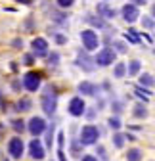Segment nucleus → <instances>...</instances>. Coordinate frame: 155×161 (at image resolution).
Returning <instances> with one entry per match:
<instances>
[{
	"label": "nucleus",
	"instance_id": "nucleus-2",
	"mask_svg": "<svg viewBox=\"0 0 155 161\" xmlns=\"http://www.w3.org/2000/svg\"><path fill=\"white\" fill-rule=\"evenodd\" d=\"M40 73H36V71H27L23 75V88L29 90V92H36L38 88H40Z\"/></svg>",
	"mask_w": 155,
	"mask_h": 161
},
{
	"label": "nucleus",
	"instance_id": "nucleus-30",
	"mask_svg": "<svg viewBox=\"0 0 155 161\" xmlns=\"http://www.w3.org/2000/svg\"><path fill=\"white\" fill-rule=\"evenodd\" d=\"M56 2H57L60 8H71L75 4V0H56Z\"/></svg>",
	"mask_w": 155,
	"mask_h": 161
},
{
	"label": "nucleus",
	"instance_id": "nucleus-13",
	"mask_svg": "<svg viewBox=\"0 0 155 161\" xmlns=\"http://www.w3.org/2000/svg\"><path fill=\"white\" fill-rule=\"evenodd\" d=\"M96 14H98L100 17H104V19H113L115 15H117V12H115L111 6H107L105 2H100L98 6H96Z\"/></svg>",
	"mask_w": 155,
	"mask_h": 161
},
{
	"label": "nucleus",
	"instance_id": "nucleus-42",
	"mask_svg": "<svg viewBox=\"0 0 155 161\" xmlns=\"http://www.w3.org/2000/svg\"><path fill=\"white\" fill-rule=\"evenodd\" d=\"M2 161H8V159H6V155H2Z\"/></svg>",
	"mask_w": 155,
	"mask_h": 161
},
{
	"label": "nucleus",
	"instance_id": "nucleus-22",
	"mask_svg": "<svg viewBox=\"0 0 155 161\" xmlns=\"http://www.w3.org/2000/svg\"><path fill=\"white\" fill-rule=\"evenodd\" d=\"M125 73H126V65H125V64H117V65H115V69H113V75L117 77V79L125 77Z\"/></svg>",
	"mask_w": 155,
	"mask_h": 161
},
{
	"label": "nucleus",
	"instance_id": "nucleus-19",
	"mask_svg": "<svg viewBox=\"0 0 155 161\" xmlns=\"http://www.w3.org/2000/svg\"><path fill=\"white\" fill-rule=\"evenodd\" d=\"M140 67H142V64L138 62V59H132V62L128 64V75H138Z\"/></svg>",
	"mask_w": 155,
	"mask_h": 161
},
{
	"label": "nucleus",
	"instance_id": "nucleus-33",
	"mask_svg": "<svg viewBox=\"0 0 155 161\" xmlns=\"http://www.w3.org/2000/svg\"><path fill=\"white\" fill-rule=\"evenodd\" d=\"M23 64H25V65H31V64H33V56H31V54H25Z\"/></svg>",
	"mask_w": 155,
	"mask_h": 161
},
{
	"label": "nucleus",
	"instance_id": "nucleus-36",
	"mask_svg": "<svg viewBox=\"0 0 155 161\" xmlns=\"http://www.w3.org/2000/svg\"><path fill=\"white\" fill-rule=\"evenodd\" d=\"M13 46H15V48H23V40L15 38V40H13Z\"/></svg>",
	"mask_w": 155,
	"mask_h": 161
},
{
	"label": "nucleus",
	"instance_id": "nucleus-8",
	"mask_svg": "<svg viewBox=\"0 0 155 161\" xmlns=\"http://www.w3.org/2000/svg\"><path fill=\"white\" fill-rule=\"evenodd\" d=\"M67 111H69V115H73V117H83V115L86 113L84 100H83V98H79V96L71 98V102H69V108H67Z\"/></svg>",
	"mask_w": 155,
	"mask_h": 161
},
{
	"label": "nucleus",
	"instance_id": "nucleus-16",
	"mask_svg": "<svg viewBox=\"0 0 155 161\" xmlns=\"http://www.w3.org/2000/svg\"><path fill=\"white\" fill-rule=\"evenodd\" d=\"M86 21L90 23V25H94V27H98V29H104L105 27V21L102 17H94V15H86Z\"/></svg>",
	"mask_w": 155,
	"mask_h": 161
},
{
	"label": "nucleus",
	"instance_id": "nucleus-10",
	"mask_svg": "<svg viewBox=\"0 0 155 161\" xmlns=\"http://www.w3.org/2000/svg\"><path fill=\"white\" fill-rule=\"evenodd\" d=\"M31 48H33L35 56H38V58H44V56H48V42H46V38H42V36H36V38H33Z\"/></svg>",
	"mask_w": 155,
	"mask_h": 161
},
{
	"label": "nucleus",
	"instance_id": "nucleus-4",
	"mask_svg": "<svg viewBox=\"0 0 155 161\" xmlns=\"http://www.w3.org/2000/svg\"><path fill=\"white\" fill-rule=\"evenodd\" d=\"M81 40H83V46L90 52V50H96L98 48V44H100V38H98V35H96V31H92V29H84L83 33H81Z\"/></svg>",
	"mask_w": 155,
	"mask_h": 161
},
{
	"label": "nucleus",
	"instance_id": "nucleus-14",
	"mask_svg": "<svg viewBox=\"0 0 155 161\" xmlns=\"http://www.w3.org/2000/svg\"><path fill=\"white\" fill-rule=\"evenodd\" d=\"M79 92L83 96H94L96 92H98V86L92 85V83H88V80H83V83L79 85Z\"/></svg>",
	"mask_w": 155,
	"mask_h": 161
},
{
	"label": "nucleus",
	"instance_id": "nucleus-27",
	"mask_svg": "<svg viewBox=\"0 0 155 161\" xmlns=\"http://www.w3.org/2000/svg\"><path fill=\"white\" fill-rule=\"evenodd\" d=\"M48 129V127H46ZM52 144H54V125L48 129V132H46V146L48 148H52Z\"/></svg>",
	"mask_w": 155,
	"mask_h": 161
},
{
	"label": "nucleus",
	"instance_id": "nucleus-15",
	"mask_svg": "<svg viewBox=\"0 0 155 161\" xmlns=\"http://www.w3.org/2000/svg\"><path fill=\"white\" fill-rule=\"evenodd\" d=\"M126 161H142V152L138 148H132L126 152Z\"/></svg>",
	"mask_w": 155,
	"mask_h": 161
},
{
	"label": "nucleus",
	"instance_id": "nucleus-21",
	"mask_svg": "<svg viewBox=\"0 0 155 161\" xmlns=\"http://www.w3.org/2000/svg\"><path fill=\"white\" fill-rule=\"evenodd\" d=\"M17 109H19V111H29V109H31V100H29V98H21V100L17 102Z\"/></svg>",
	"mask_w": 155,
	"mask_h": 161
},
{
	"label": "nucleus",
	"instance_id": "nucleus-23",
	"mask_svg": "<svg viewBox=\"0 0 155 161\" xmlns=\"http://www.w3.org/2000/svg\"><path fill=\"white\" fill-rule=\"evenodd\" d=\"M140 85H142V86H151V85H153V77H151L149 73L140 75Z\"/></svg>",
	"mask_w": 155,
	"mask_h": 161
},
{
	"label": "nucleus",
	"instance_id": "nucleus-34",
	"mask_svg": "<svg viewBox=\"0 0 155 161\" xmlns=\"http://www.w3.org/2000/svg\"><path fill=\"white\" fill-rule=\"evenodd\" d=\"M115 48H117L119 52H126V46H125L123 42H115Z\"/></svg>",
	"mask_w": 155,
	"mask_h": 161
},
{
	"label": "nucleus",
	"instance_id": "nucleus-18",
	"mask_svg": "<svg viewBox=\"0 0 155 161\" xmlns=\"http://www.w3.org/2000/svg\"><path fill=\"white\" fill-rule=\"evenodd\" d=\"M12 129H13L15 132H19V134H23V130H27V125L23 123L21 119H13V121H12Z\"/></svg>",
	"mask_w": 155,
	"mask_h": 161
},
{
	"label": "nucleus",
	"instance_id": "nucleus-12",
	"mask_svg": "<svg viewBox=\"0 0 155 161\" xmlns=\"http://www.w3.org/2000/svg\"><path fill=\"white\" fill-rule=\"evenodd\" d=\"M77 65L81 69H84L86 73H92L94 71V59H90V56L86 52H79V56H77Z\"/></svg>",
	"mask_w": 155,
	"mask_h": 161
},
{
	"label": "nucleus",
	"instance_id": "nucleus-20",
	"mask_svg": "<svg viewBox=\"0 0 155 161\" xmlns=\"http://www.w3.org/2000/svg\"><path fill=\"white\" fill-rule=\"evenodd\" d=\"M125 140H126V134H121V132L113 134V144H115V148H123L125 146Z\"/></svg>",
	"mask_w": 155,
	"mask_h": 161
},
{
	"label": "nucleus",
	"instance_id": "nucleus-1",
	"mask_svg": "<svg viewBox=\"0 0 155 161\" xmlns=\"http://www.w3.org/2000/svg\"><path fill=\"white\" fill-rule=\"evenodd\" d=\"M98 138H100L98 127H94V125L83 127V130H81V144H83V146H92V144H96V142H98Z\"/></svg>",
	"mask_w": 155,
	"mask_h": 161
},
{
	"label": "nucleus",
	"instance_id": "nucleus-32",
	"mask_svg": "<svg viewBox=\"0 0 155 161\" xmlns=\"http://www.w3.org/2000/svg\"><path fill=\"white\" fill-rule=\"evenodd\" d=\"M63 144H65V136H63V132H57V148L63 150Z\"/></svg>",
	"mask_w": 155,
	"mask_h": 161
},
{
	"label": "nucleus",
	"instance_id": "nucleus-5",
	"mask_svg": "<svg viewBox=\"0 0 155 161\" xmlns=\"http://www.w3.org/2000/svg\"><path fill=\"white\" fill-rule=\"evenodd\" d=\"M40 106H42V111H44L48 117H52V115L56 113V109H57V96L46 92V94L42 96V100H40Z\"/></svg>",
	"mask_w": 155,
	"mask_h": 161
},
{
	"label": "nucleus",
	"instance_id": "nucleus-17",
	"mask_svg": "<svg viewBox=\"0 0 155 161\" xmlns=\"http://www.w3.org/2000/svg\"><path fill=\"white\" fill-rule=\"evenodd\" d=\"M132 111H134V117H138V119L147 117V109H146V106H144V104H136Z\"/></svg>",
	"mask_w": 155,
	"mask_h": 161
},
{
	"label": "nucleus",
	"instance_id": "nucleus-29",
	"mask_svg": "<svg viewBox=\"0 0 155 161\" xmlns=\"http://www.w3.org/2000/svg\"><path fill=\"white\" fill-rule=\"evenodd\" d=\"M57 62H60V54H57V52H52V54L48 56V64H50V65H57Z\"/></svg>",
	"mask_w": 155,
	"mask_h": 161
},
{
	"label": "nucleus",
	"instance_id": "nucleus-39",
	"mask_svg": "<svg viewBox=\"0 0 155 161\" xmlns=\"http://www.w3.org/2000/svg\"><path fill=\"white\" fill-rule=\"evenodd\" d=\"M94 115H96V113H94V109H88V113H86V117H88V119H94Z\"/></svg>",
	"mask_w": 155,
	"mask_h": 161
},
{
	"label": "nucleus",
	"instance_id": "nucleus-24",
	"mask_svg": "<svg viewBox=\"0 0 155 161\" xmlns=\"http://www.w3.org/2000/svg\"><path fill=\"white\" fill-rule=\"evenodd\" d=\"M125 36H126V40H130L132 44H138V42H140V38H138V33L134 31V29H130V31H128Z\"/></svg>",
	"mask_w": 155,
	"mask_h": 161
},
{
	"label": "nucleus",
	"instance_id": "nucleus-9",
	"mask_svg": "<svg viewBox=\"0 0 155 161\" xmlns=\"http://www.w3.org/2000/svg\"><path fill=\"white\" fill-rule=\"evenodd\" d=\"M29 155H31L33 159H36V161L44 159V146H42V142H40L36 136L29 142Z\"/></svg>",
	"mask_w": 155,
	"mask_h": 161
},
{
	"label": "nucleus",
	"instance_id": "nucleus-41",
	"mask_svg": "<svg viewBox=\"0 0 155 161\" xmlns=\"http://www.w3.org/2000/svg\"><path fill=\"white\" fill-rule=\"evenodd\" d=\"M151 15H153V17H155V4H153V6H151Z\"/></svg>",
	"mask_w": 155,
	"mask_h": 161
},
{
	"label": "nucleus",
	"instance_id": "nucleus-11",
	"mask_svg": "<svg viewBox=\"0 0 155 161\" xmlns=\"http://www.w3.org/2000/svg\"><path fill=\"white\" fill-rule=\"evenodd\" d=\"M123 17H125L126 23H134V21L140 17L138 6H134V4H125V6H123Z\"/></svg>",
	"mask_w": 155,
	"mask_h": 161
},
{
	"label": "nucleus",
	"instance_id": "nucleus-25",
	"mask_svg": "<svg viewBox=\"0 0 155 161\" xmlns=\"http://www.w3.org/2000/svg\"><path fill=\"white\" fill-rule=\"evenodd\" d=\"M134 94H136L138 98H142L144 102H147V100H149V96H151L147 90H144V88H140V86H138V88H134Z\"/></svg>",
	"mask_w": 155,
	"mask_h": 161
},
{
	"label": "nucleus",
	"instance_id": "nucleus-31",
	"mask_svg": "<svg viewBox=\"0 0 155 161\" xmlns=\"http://www.w3.org/2000/svg\"><path fill=\"white\" fill-rule=\"evenodd\" d=\"M54 40L57 44H65L67 42V36H63V35H60V33H54Z\"/></svg>",
	"mask_w": 155,
	"mask_h": 161
},
{
	"label": "nucleus",
	"instance_id": "nucleus-38",
	"mask_svg": "<svg viewBox=\"0 0 155 161\" xmlns=\"http://www.w3.org/2000/svg\"><path fill=\"white\" fill-rule=\"evenodd\" d=\"M83 161H98L94 155H83Z\"/></svg>",
	"mask_w": 155,
	"mask_h": 161
},
{
	"label": "nucleus",
	"instance_id": "nucleus-40",
	"mask_svg": "<svg viewBox=\"0 0 155 161\" xmlns=\"http://www.w3.org/2000/svg\"><path fill=\"white\" fill-rule=\"evenodd\" d=\"M6 108V104H4V100H2V96H0V109H4Z\"/></svg>",
	"mask_w": 155,
	"mask_h": 161
},
{
	"label": "nucleus",
	"instance_id": "nucleus-28",
	"mask_svg": "<svg viewBox=\"0 0 155 161\" xmlns=\"http://www.w3.org/2000/svg\"><path fill=\"white\" fill-rule=\"evenodd\" d=\"M142 25H144L146 29H153V27H155L153 17H147V15H144V17H142Z\"/></svg>",
	"mask_w": 155,
	"mask_h": 161
},
{
	"label": "nucleus",
	"instance_id": "nucleus-3",
	"mask_svg": "<svg viewBox=\"0 0 155 161\" xmlns=\"http://www.w3.org/2000/svg\"><path fill=\"white\" fill-rule=\"evenodd\" d=\"M115 58H117L115 50H111V48H104V50H100L98 54H96L94 64H96V65H100V67H107V65H111V64L115 62Z\"/></svg>",
	"mask_w": 155,
	"mask_h": 161
},
{
	"label": "nucleus",
	"instance_id": "nucleus-37",
	"mask_svg": "<svg viewBox=\"0 0 155 161\" xmlns=\"http://www.w3.org/2000/svg\"><path fill=\"white\" fill-rule=\"evenodd\" d=\"M130 4H134V6H144V4H146V0H132Z\"/></svg>",
	"mask_w": 155,
	"mask_h": 161
},
{
	"label": "nucleus",
	"instance_id": "nucleus-6",
	"mask_svg": "<svg viewBox=\"0 0 155 161\" xmlns=\"http://www.w3.org/2000/svg\"><path fill=\"white\" fill-rule=\"evenodd\" d=\"M46 121L42 117H31L29 119V123H27V130L33 134V136H40L46 132Z\"/></svg>",
	"mask_w": 155,
	"mask_h": 161
},
{
	"label": "nucleus",
	"instance_id": "nucleus-35",
	"mask_svg": "<svg viewBox=\"0 0 155 161\" xmlns=\"http://www.w3.org/2000/svg\"><path fill=\"white\" fill-rule=\"evenodd\" d=\"M121 108H123V106H121V102H115V104H113V109H115V113H121Z\"/></svg>",
	"mask_w": 155,
	"mask_h": 161
},
{
	"label": "nucleus",
	"instance_id": "nucleus-7",
	"mask_svg": "<svg viewBox=\"0 0 155 161\" xmlns=\"http://www.w3.org/2000/svg\"><path fill=\"white\" fill-rule=\"evenodd\" d=\"M23 152H25V144H23V140L19 138V136L12 138L10 142H8V153L13 159H21L23 157Z\"/></svg>",
	"mask_w": 155,
	"mask_h": 161
},
{
	"label": "nucleus",
	"instance_id": "nucleus-26",
	"mask_svg": "<svg viewBox=\"0 0 155 161\" xmlns=\"http://www.w3.org/2000/svg\"><path fill=\"white\" fill-rule=\"evenodd\" d=\"M107 123H109V127H111L113 130H119V129H121V119H119V117H109Z\"/></svg>",
	"mask_w": 155,
	"mask_h": 161
}]
</instances>
